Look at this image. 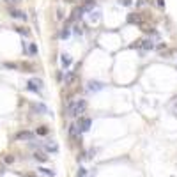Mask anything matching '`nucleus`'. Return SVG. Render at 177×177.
I'll return each mask as SVG.
<instances>
[{
    "label": "nucleus",
    "instance_id": "nucleus-1",
    "mask_svg": "<svg viewBox=\"0 0 177 177\" xmlns=\"http://www.w3.org/2000/svg\"><path fill=\"white\" fill-rule=\"evenodd\" d=\"M87 108V101L85 99H76V101H69L67 104V115L69 117H80Z\"/></svg>",
    "mask_w": 177,
    "mask_h": 177
},
{
    "label": "nucleus",
    "instance_id": "nucleus-2",
    "mask_svg": "<svg viewBox=\"0 0 177 177\" xmlns=\"http://www.w3.org/2000/svg\"><path fill=\"white\" fill-rule=\"evenodd\" d=\"M78 80H80V78H78L76 71H67V73H66V78H64V83L71 87V85H76V83H78Z\"/></svg>",
    "mask_w": 177,
    "mask_h": 177
},
{
    "label": "nucleus",
    "instance_id": "nucleus-3",
    "mask_svg": "<svg viewBox=\"0 0 177 177\" xmlns=\"http://www.w3.org/2000/svg\"><path fill=\"white\" fill-rule=\"evenodd\" d=\"M142 14H138V12H129L128 14V18H126V21L129 23V25H140L142 23Z\"/></svg>",
    "mask_w": 177,
    "mask_h": 177
},
{
    "label": "nucleus",
    "instance_id": "nucleus-4",
    "mask_svg": "<svg viewBox=\"0 0 177 177\" xmlns=\"http://www.w3.org/2000/svg\"><path fill=\"white\" fill-rule=\"evenodd\" d=\"M90 124H92V121H90L89 117H80V121H78V128H80L82 133L89 131V129H90Z\"/></svg>",
    "mask_w": 177,
    "mask_h": 177
},
{
    "label": "nucleus",
    "instance_id": "nucleus-5",
    "mask_svg": "<svg viewBox=\"0 0 177 177\" xmlns=\"http://www.w3.org/2000/svg\"><path fill=\"white\" fill-rule=\"evenodd\" d=\"M27 89L32 90V92H39V90L43 89V82L41 80H37V78H34V80H30V82L27 83Z\"/></svg>",
    "mask_w": 177,
    "mask_h": 177
},
{
    "label": "nucleus",
    "instance_id": "nucleus-6",
    "mask_svg": "<svg viewBox=\"0 0 177 177\" xmlns=\"http://www.w3.org/2000/svg\"><path fill=\"white\" fill-rule=\"evenodd\" d=\"M34 133H32V131H20V133H16V136H14V138H16V140H23V142H32V140H34Z\"/></svg>",
    "mask_w": 177,
    "mask_h": 177
},
{
    "label": "nucleus",
    "instance_id": "nucleus-7",
    "mask_svg": "<svg viewBox=\"0 0 177 177\" xmlns=\"http://www.w3.org/2000/svg\"><path fill=\"white\" fill-rule=\"evenodd\" d=\"M87 89H89L90 92H97V90L104 89V83H103V82H96V80H90V82L87 83Z\"/></svg>",
    "mask_w": 177,
    "mask_h": 177
},
{
    "label": "nucleus",
    "instance_id": "nucleus-8",
    "mask_svg": "<svg viewBox=\"0 0 177 177\" xmlns=\"http://www.w3.org/2000/svg\"><path fill=\"white\" fill-rule=\"evenodd\" d=\"M67 133H69V138H71V140H76V138L80 136L82 131H80L78 124H71V126H69V129H67Z\"/></svg>",
    "mask_w": 177,
    "mask_h": 177
},
{
    "label": "nucleus",
    "instance_id": "nucleus-9",
    "mask_svg": "<svg viewBox=\"0 0 177 177\" xmlns=\"http://www.w3.org/2000/svg\"><path fill=\"white\" fill-rule=\"evenodd\" d=\"M9 14L12 18H20V20H27V14L20 9H14V7H9Z\"/></svg>",
    "mask_w": 177,
    "mask_h": 177
},
{
    "label": "nucleus",
    "instance_id": "nucleus-10",
    "mask_svg": "<svg viewBox=\"0 0 177 177\" xmlns=\"http://www.w3.org/2000/svg\"><path fill=\"white\" fill-rule=\"evenodd\" d=\"M60 62H62L64 67H69V66L73 64V59H71L67 53H62V55H60Z\"/></svg>",
    "mask_w": 177,
    "mask_h": 177
},
{
    "label": "nucleus",
    "instance_id": "nucleus-11",
    "mask_svg": "<svg viewBox=\"0 0 177 177\" xmlns=\"http://www.w3.org/2000/svg\"><path fill=\"white\" fill-rule=\"evenodd\" d=\"M32 110H34V112H41V114H48V108L43 103H34L32 104Z\"/></svg>",
    "mask_w": 177,
    "mask_h": 177
},
{
    "label": "nucleus",
    "instance_id": "nucleus-12",
    "mask_svg": "<svg viewBox=\"0 0 177 177\" xmlns=\"http://www.w3.org/2000/svg\"><path fill=\"white\" fill-rule=\"evenodd\" d=\"M82 12H83V9L82 7H76V9H73V12H71V18H69V21H76L80 16H82Z\"/></svg>",
    "mask_w": 177,
    "mask_h": 177
},
{
    "label": "nucleus",
    "instance_id": "nucleus-13",
    "mask_svg": "<svg viewBox=\"0 0 177 177\" xmlns=\"http://www.w3.org/2000/svg\"><path fill=\"white\" fill-rule=\"evenodd\" d=\"M142 50H145V52H149V50H152L154 48V44H152V41L151 39H142V46H140Z\"/></svg>",
    "mask_w": 177,
    "mask_h": 177
},
{
    "label": "nucleus",
    "instance_id": "nucleus-14",
    "mask_svg": "<svg viewBox=\"0 0 177 177\" xmlns=\"http://www.w3.org/2000/svg\"><path fill=\"white\" fill-rule=\"evenodd\" d=\"M20 69H23L25 73H32L36 67H34V64H30V62H21L20 64Z\"/></svg>",
    "mask_w": 177,
    "mask_h": 177
},
{
    "label": "nucleus",
    "instance_id": "nucleus-15",
    "mask_svg": "<svg viewBox=\"0 0 177 177\" xmlns=\"http://www.w3.org/2000/svg\"><path fill=\"white\" fill-rule=\"evenodd\" d=\"M34 158H36L37 161H41V163H44V161L48 159V156H46L44 152H41V151H36V152H34Z\"/></svg>",
    "mask_w": 177,
    "mask_h": 177
},
{
    "label": "nucleus",
    "instance_id": "nucleus-16",
    "mask_svg": "<svg viewBox=\"0 0 177 177\" xmlns=\"http://www.w3.org/2000/svg\"><path fill=\"white\" fill-rule=\"evenodd\" d=\"M16 32H20L21 36H25V37H29V36H30V30H29V29H25V27H16Z\"/></svg>",
    "mask_w": 177,
    "mask_h": 177
},
{
    "label": "nucleus",
    "instance_id": "nucleus-17",
    "mask_svg": "<svg viewBox=\"0 0 177 177\" xmlns=\"http://www.w3.org/2000/svg\"><path fill=\"white\" fill-rule=\"evenodd\" d=\"M27 52L30 53V55H36V53H37V44H36V43H30V46L27 48Z\"/></svg>",
    "mask_w": 177,
    "mask_h": 177
},
{
    "label": "nucleus",
    "instance_id": "nucleus-18",
    "mask_svg": "<svg viewBox=\"0 0 177 177\" xmlns=\"http://www.w3.org/2000/svg\"><path fill=\"white\" fill-rule=\"evenodd\" d=\"M140 29H142L144 32H147V34H152V32H154V29L149 27V25H145V23H140Z\"/></svg>",
    "mask_w": 177,
    "mask_h": 177
},
{
    "label": "nucleus",
    "instance_id": "nucleus-19",
    "mask_svg": "<svg viewBox=\"0 0 177 177\" xmlns=\"http://www.w3.org/2000/svg\"><path fill=\"white\" fill-rule=\"evenodd\" d=\"M4 67H7V69H20V64H14V62H4Z\"/></svg>",
    "mask_w": 177,
    "mask_h": 177
},
{
    "label": "nucleus",
    "instance_id": "nucleus-20",
    "mask_svg": "<svg viewBox=\"0 0 177 177\" xmlns=\"http://www.w3.org/2000/svg\"><path fill=\"white\" fill-rule=\"evenodd\" d=\"M37 135H41V136H44V135H48V128L46 126H41V128H37V131H36Z\"/></svg>",
    "mask_w": 177,
    "mask_h": 177
},
{
    "label": "nucleus",
    "instance_id": "nucleus-21",
    "mask_svg": "<svg viewBox=\"0 0 177 177\" xmlns=\"http://www.w3.org/2000/svg\"><path fill=\"white\" fill-rule=\"evenodd\" d=\"M41 170V174H44V175H48V177H53L55 175V172L53 170H50V168H39Z\"/></svg>",
    "mask_w": 177,
    "mask_h": 177
},
{
    "label": "nucleus",
    "instance_id": "nucleus-22",
    "mask_svg": "<svg viewBox=\"0 0 177 177\" xmlns=\"http://www.w3.org/2000/svg\"><path fill=\"white\" fill-rule=\"evenodd\" d=\"M69 34H71L69 29H67V27H64L62 30H60V37H62V39H67V37H69Z\"/></svg>",
    "mask_w": 177,
    "mask_h": 177
},
{
    "label": "nucleus",
    "instance_id": "nucleus-23",
    "mask_svg": "<svg viewBox=\"0 0 177 177\" xmlns=\"http://www.w3.org/2000/svg\"><path fill=\"white\" fill-rule=\"evenodd\" d=\"M46 151H50V152H57L59 147H57V144H46Z\"/></svg>",
    "mask_w": 177,
    "mask_h": 177
},
{
    "label": "nucleus",
    "instance_id": "nucleus-24",
    "mask_svg": "<svg viewBox=\"0 0 177 177\" xmlns=\"http://www.w3.org/2000/svg\"><path fill=\"white\" fill-rule=\"evenodd\" d=\"M76 177H87V168L80 167V170H78V174H76Z\"/></svg>",
    "mask_w": 177,
    "mask_h": 177
},
{
    "label": "nucleus",
    "instance_id": "nucleus-25",
    "mask_svg": "<svg viewBox=\"0 0 177 177\" xmlns=\"http://www.w3.org/2000/svg\"><path fill=\"white\" fill-rule=\"evenodd\" d=\"M119 4H121V5H124V7H129V5L133 4V0H119Z\"/></svg>",
    "mask_w": 177,
    "mask_h": 177
},
{
    "label": "nucleus",
    "instance_id": "nucleus-26",
    "mask_svg": "<svg viewBox=\"0 0 177 177\" xmlns=\"http://www.w3.org/2000/svg\"><path fill=\"white\" fill-rule=\"evenodd\" d=\"M4 161H5V163H9V165H11V163H12V161H14V158L11 156V154H7V156L4 158Z\"/></svg>",
    "mask_w": 177,
    "mask_h": 177
},
{
    "label": "nucleus",
    "instance_id": "nucleus-27",
    "mask_svg": "<svg viewBox=\"0 0 177 177\" xmlns=\"http://www.w3.org/2000/svg\"><path fill=\"white\" fill-rule=\"evenodd\" d=\"M165 50H167V44H165V43H161V44L158 46V52H165Z\"/></svg>",
    "mask_w": 177,
    "mask_h": 177
},
{
    "label": "nucleus",
    "instance_id": "nucleus-28",
    "mask_svg": "<svg viewBox=\"0 0 177 177\" xmlns=\"http://www.w3.org/2000/svg\"><path fill=\"white\" fill-rule=\"evenodd\" d=\"M62 18H64V14H62V11L59 9L57 11V20H62Z\"/></svg>",
    "mask_w": 177,
    "mask_h": 177
},
{
    "label": "nucleus",
    "instance_id": "nucleus-29",
    "mask_svg": "<svg viewBox=\"0 0 177 177\" xmlns=\"http://www.w3.org/2000/svg\"><path fill=\"white\" fill-rule=\"evenodd\" d=\"M158 5H159V7L163 9V7H165V0H158Z\"/></svg>",
    "mask_w": 177,
    "mask_h": 177
},
{
    "label": "nucleus",
    "instance_id": "nucleus-30",
    "mask_svg": "<svg viewBox=\"0 0 177 177\" xmlns=\"http://www.w3.org/2000/svg\"><path fill=\"white\" fill-rule=\"evenodd\" d=\"M5 2H7V4H20L21 0H5Z\"/></svg>",
    "mask_w": 177,
    "mask_h": 177
},
{
    "label": "nucleus",
    "instance_id": "nucleus-31",
    "mask_svg": "<svg viewBox=\"0 0 177 177\" xmlns=\"http://www.w3.org/2000/svg\"><path fill=\"white\" fill-rule=\"evenodd\" d=\"M74 32H76V34H82V29H80V25H76V27H74Z\"/></svg>",
    "mask_w": 177,
    "mask_h": 177
},
{
    "label": "nucleus",
    "instance_id": "nucleus-32",
    "mask_svg": "<svg viewBox=\"0 0 177 177\" xmlns=\"http://www.w3.org/2000/svg\"><path fill=\"white\" fill-rule=\"evenodd\" d=\"M64 2H67V4H71V2H74V0H64Z\"/></svg>",
    "mask_w": 177,
    "mask_h": 177
},
{
    "label": "nucleus",
    "instance_id": "nucleus-33",
    "mask_svg": "<svg viewBox=\"0 0 177 177\" xmlns=\"http://www.w3.org/2000/svg\"><path fill=\"white\" fill-rule=\"evenodd\" d=\"M25 177H36V175H32V174H27V175H25Z\"/></svg>",
    "mask_w": 177,
    "mask_h": 177
}]
</instances>
